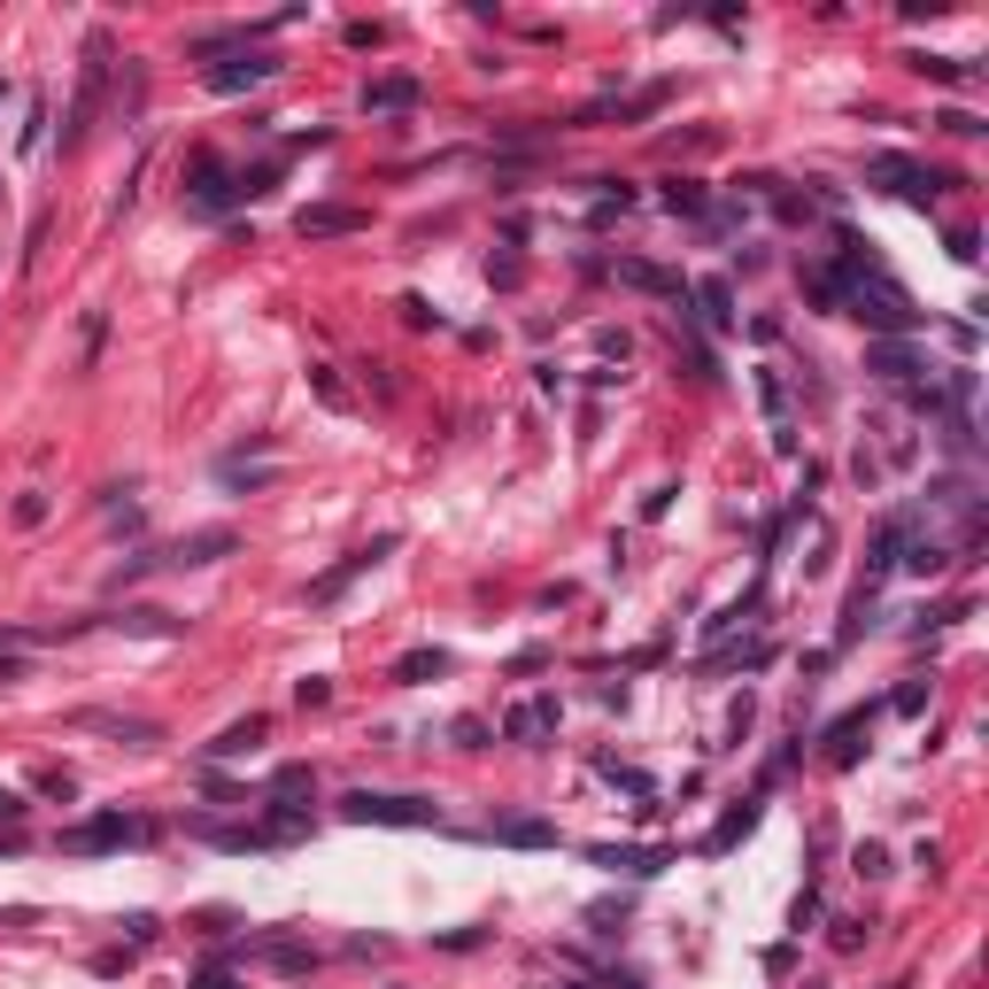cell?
<instances>
[{
	"instance_id": "29",
	"label": "cell",
	"mask_w": 989,
	"mask_h": 989,
	"mask_svg": "<svg viewBox=\"0 0 989 989\" xmlns=\"http://www.w3.org/2000/svg\"><path fill=\"white\" fill-rule=\"evenodd\" d=\"M665 209H673V217H703L711 202H703V186H696V178H673V186H665Z\"/></svg>"
},
{
	"instance_id": "4",
	"label": "cell",
	"mask_w": 989,
	"mask_h": 989,
	"mask_svg": "<svg viewBox=\"0 0 989 989\" xmlns=\"http://www.w3.org/2000/svg\"><path fill=\"white\" fill-rule=\"evenodd\" d=\"M101 94H109V32L85 39V77H77V101H70V117H62V147H77L85 132H94Z\"/></svg>"
},
{
	"instance_id": "7",
	"label": "cell",
	"mask_w": 989,
	"mask_h": 989,
	"mask_svg": "<svg viewBox=\"0 0 989 989\" xmlns=\"http://www.w3.org/2000/svg\"><path fill=\"white\" fill-rule=\"evenodd\" d=\"M387 550H395V533H379V542H364V550H355V557H340L333 572H317V580H310V603H333V595H340V588H348L355 572H372V565H379Z\"/></svg>"
},
{
	"instance_id": "6",
	"label": "cell",
	"mask_w": 989,
	"mask_h": 989,
	"mask_svg": "<svg viewBox=\"0 0 989 989\" xmlns=\"http://www.w3.org/2000/svg\"><path fill=\"white\" fill-rule=\"evenodd\" d=\"M557 735V696H526L503 711V743H526V750H542Z\"/></svg>"
},
{
	"instance_id": "11",
	"label": "cell",
	"mask_w": 989,
	"mask_h": 989,
	"mask_svg": "<svg viewBox=\"0 0 989 989\" xmlns=\"http://www.w3.org/2000/svg\"><path fill=\"white\" fill-rule=\"evenodd\" d=\"M418 101H425L418 77H379V85H364V109H372V117H402V109H418Z\"/></svg>"
},
{
	"instance_id": "40",
	"label": "cell",
	"mask_w": 989,
	"mask_h": 989,
	"mask_svg": "<svg viewBox=\"0 0 989 989\" xmlns=\"http://www.w3.org/2000/svg\"><path fill=\"white\" fill-rule=\"evenodd\" d=\"M0 101H9V77H0Z\"/></svg>"
},
{
	"instance_id": "28",
	"label": "cell",
	"mask_w": 989,
	"mask_h": 989,
	"mask_svg": "<svg viewBox=\"0 0 989 989\" xmlns=\"http://www.w3.org/2000/svg\"><path fill=\"white\" fill-rule=\"evenodd\" d=\"M433 673H448L441 650H410V658H395V680H402V688H418V680H433Z\"/></svg>"
},
{
	"instance_id": "27",
	"label": "cell",
	"mask_w": 989,
	"mask_h": 989,
	"mask_svg": "<svg viewBox=\"0 0 989 989\" xmlns=\"http://www.w3.org/2000/svg\"><path fill=\"white\" fill-rule=\"evenodd\" d=\"M896 565H913L920 580H936V572L951 565V550H943V542H928V533H920V542H905V557H896Z\"/></svg>"
},
{
	"instance_id": "1",
	"label": "cell",
	"mask_w": 989,
	"mask_h": 989,
	"mask_svg": "<svg viewBox=\"0 0 989 989\" xmlns=\"http://www.w3.org/2000/svg\"><path fill=\"white\" fill-rule=\"evenodd\" d=\"M843 310H851V317H866V325H873V333H889V340L920 325V310H913V294H905V287H896L889 272H873V279H851V294H843Z\"/></svg>"
},
{
	"instance_id": "41",
	"label": "cell",
	"mask_w": 989,
	"mask_h": 989,
	"mask_svg": "<svg viewBox=\"0 0 989 989\" xmlns=\"http://www.w3.org/2000/svg\"><path fill=\"white\" fill-rule=\"evenodd\" d=\"M804 989H828V981H804Z\"/></svg>"
},
{
	"instance_id": "17",
	"label": "cell",
	"mask_w": 989,
	"mask_h": 989,
	"mask_svg": "<svg viewBox=\"0 0 989 989\" xmlns=\"http://www.w3.org/2000/svg\"><path fill=\"white\" fill-rule=\"evenodd\" d=\"M77 727H85V735H117V743H132V750L155 743V719H117V711H85Z\"/></svg>"
},
{
	"instance_id": "14",
	"label": "cell",
	"mask_w": 989,
	"mask_h": 989,
	"mask_svg": "<svg viewBox=\"0 0 989 989\" xmlns=\"http://www.w3.org/2000/svg\"><path fill=\"white\" fill-rule=\"evenodd\" d=\"M688 302H696V317H703L711 333H727V325H735V287H727V279H696Z\"/></svg>"
},
{
	"instance_id": "8",
	"label": "cell",
	"mask_w": 989,
	"mask_h": 989,
	"mask_svg": "<svg viewBox=\"0 0 989 989\" xmlns=\"http://www.w3.org/2000/svg\"><path fill=\"white\" fill-rule=\"evenodd\" d=\"M588 858H595V866H611V873H635V881H650V873H665V866H673V851H650V843H595Z\"/></svg>"
},
{
	"instance_id": "9",
	"label": "cell",
	"mask_w": 989,
	"mask_h": 989,
	"mask_svg": "<svg viewBox=\"0 0 989 989\" xmlns=\"http://www.w3.org/2000/svg\"><path fill=\"white\" fill-rule=\"evenodd\" d=\"M263 77H279V55H263V47H248L240 62H217V70H209L217 94H248V85H263Z\"/></svg>"
},
{
	"instance_id": "35",
	"label": "cell",
	"mask_w": 989,
	"mask_h": 989,
	"mask_svg": "<svg viewBox=\"0 0 989 989\" xmlns=\"http://www.w3.org/2000/svg\"><path fill=\"white\" fill-rule=\"evenodd\" d=\"M124 936H132V943H155V936H162V920H155V913H132V920H124Z\"/></svg>"
},
{
	"instance_id": "32",
	"label": "cell",
	"mask_w": 989,
	"mask_h": 989,
	"mask_svg": "<svg viewBox=\"0 0 989 989\" xmlns=\"http://www.w3.org/2000/svg\"><path fill=\"white\" fill-rule=\"evenodd\" d=\"M936 124H943V132H958V140H981V132H989V124H981V117H974V109H943V117H936Z\"/></svg>"
},
{
	"instance_id": "24",
	"label": "cell",
	"mask_w": 989,
	"mask_h": 989,
	"mask_svg": "<svg viewBox=\"0 0 989 989\" xmlns=\"http://www.w3.org/2000/svg\"><path fill=\"white\" fill-rule=\"evenodd\" d=\"M858 743H866V711H851V719H835V727H828V758H835V765H851Z\"/></svg>"
},
{
	"instance_id": "3",
	"label": "cell",
	"mask_w": 989,
	"mask_h": 989,
	"mask_svg": "<svg viewBox=\"0 0 989 989\" xmlns=\"http://www.w3.org/2000/svg\"><path fill=\"white\" fill-rule=\"evenodd\" d=\"M866 186L905 194V202H936L943 186H958V178H951V170H928V162H913V155H866Z\"/></svg>"
},
{
	"instance_id": "23",
	"label": "cell",
	"mask_w": 989,
	"mask_h": 989,
	"mask_svg": "<svg viewBox=\"0 0 989 989\" xmlns=\"http://www.w3.org/2000/svg\"><path fill=\"white\" fill-rule=\"evenodd\" d=\"M913 70H920V77H936V85H974V77H981V70H974V62H958V55H913Z\"/></svg>"
},
{
	"instance_id": "20",
	"label": "cell",
	"mask_w": 989,
	"mask_h": 989,
	"mask_svg": "<svg viewBox=\"0 0 989 989\" xmlns=\"http://www.w3.org/2000/svg\"><path fill=\"white\" fill-rule=\"evenodd\" d=\"M109 626H124V635H155V642H170V635H186V618H170V611H147V603H140V611H117Z\"/></svg>"
},
{
	"instance_id": "39",
	"label": "cell",
	"mask_w": 989,
	"mask_h": 989,
	"mask_svg": "<svg viewBox=\"0 0 989 989\" xmlns=\"http://www.w3.org/2000/svg\"><path fill=\"white\" fill-rule=\"evenodd\" d=\"M0 820H9V828L24 820V796H16V788H0Z\"/></svg>"
},
{
	"instance_id": "2",
	"label": "cell",
	"mask_w": 989,
	"mask_h": 989,
	"mask_svg": "<svg viewBox=\"0 0 989 989\" xmlns=\"http://www.w3.org/2000/svg\"><path fill=\"white\" fill-rule=\"evenodd\" d=\"M340 812H348V820H364V828H441L433 796H387V788H348V796H340Z\"/></svg>"
},
{
	"instance_id": "5",
	"label": "cell",
	"mask_w": 989,
	"mask_h": 989,
	"mask_svg": "<svg viewBox=\"0 0 989 989\" xmlns=\"http://www.w3.org/2000/svg\"><path fill=\"white\" fill-rule=\"evenodd\" d=\"M124 843H155V828L147 820H124V812H101V820H85V828H70L62 835V851H124Z\"/></svg>"
},
{
	"instance_id": "42",
	"label": "cell",
	"mask_w": 989,
	"mask_h": 989,
	"mask_svg": "<svg viewBox=\"0 0 989 989\" xmlns=\"http://www.w3.org/2000/svg\"><path fill=\"white\" fill-rule=\"evenodd\" d=\"M565 989H588V981H565Z\"/></svg>"
},
{
	"instance_id": "26",
	"label": "cell",
	"mask_w": 989,
	"mask_h": 989,
	"mask_svg": "<svg viewBox=\"0 0 989 989\" xmlns=\"http://www.w3.org/2000/svg\"><path fill=\"white\" fill-rule=\"evenodd\" d=\"M495 843H518V851H542V843H557V828H550V820H503V828H495Z\"/></svg>"
},
{
	"instance_id": "36",
	"label": "cell",
	"mask_w": 989,
	"mask_h": 989,
	"mask_svg": "<svg viewBox=\"0 0 989 989\" xmlns=\"http://www.w3.org/2000/svg\"><path fill=\"white\" fill-rule=\"evenodd\" d=\"M457 750H487V727H480V719H457Z\"/></svg>"
},
{
	"instance_id": "18",
	"label": "cell",
	"mask_w": 989,
	"mask_h": 989,
	"mask_svg": "<svg viewBox=\"0 0 989 989\" xmlns=\"http://www.w3.org/2000/svg\"><path fill=\"white\" fill-rule=\"evenodd\" d=\"M194 835L217 843V851H272V843H279L272 828H217V820H194Z\"/></svg>"
},
{
	"instance_id": "30",
	"label": "cell",
	"mask_w": 989,
	"mask_h": 989,
	"mask_svg": "<svg viewBox=\"0 0 989 989\" xmlns=\"http://www.w3.org/2000/svg\"><path fill=\"white\" fill-rule=\"evenodd\" d=\"M750 820H758L750 804H743V812H727V820L711 828V843H703V851H727V843H743V835H750Z\"/></svg>"
},
{
	"instance_id": "37",
	"label": "cell",
	"mask_w": 989,
	"mask_h": 989,
	"mask_svg": "<svg viewBox=\"0 0 989 989\" xmlns=\"http://www.w3.org/2000/svg\"><path fill=\"white\" fill-rule=\"evenodd\" d=\"M595 348H603V355H618V364H626V348H635V340H626L618 325H603V333H595Z\"/></svg>"
},
{
	"instance_id": "12",
	"label": "cell",
	"mask_w": 989,
	"mask_h": 989,
	"mask_svg": "<svg viewBox=\"0 0 989 989\" xmlns=\"http://www.w3.org/2000/svg\"><path fill=\"white\" fill-rule=\"evenodd\" d=\"M618 287H635V294H665V302H680V279H673V272H658V263H642V255H618Z\"/></svg>"
},
{
	"instance_id": "33",
	"label": "cell",
	"mask_w": 989,
	"mask_h": 989,
	"mask_svg": "<svg viewBox=\"0 0 989 989\" xmlns=\"http://www.w3.org/2000/svg\"><path fill=\"white\" fill-rule=\"evenodd\" d=\"M487 279H495V287H518V279H526V263H518V255H495V263H487Z\"/></svg>"
},
{
	"instance_id": "22",
	"label": "cell",
	"mask_w": 989,
	"mask_h": 989,
	"mask_svg": "<svg viewBox=\"0 0 989 989\" xmlns=\"http://www.w3.org/2000/svg\"><path fill=\"white\" fill-rule=\"evenodd\" d=\"M263 958H272L279 974H310V966H317V951L294 943V936H263Z\"/></svg>"
},
{
	"instance_id": "15",
	"label": "cell",
	"mask_w": 989,
	"mask_h": 989,
	"mask_svg": "<svg viewBox=\"0 0 989 989\" xmlns=\"http://www.w3.org/2000/svg\"><path fill=\"white\" fill-rule=\"evenodd\" d=\"M194 202L217 217V209H232V178H225V162L217 155H194Z\"/></svg>"
},
{
	"instance_id": "10",
	"label": "cell",
	"mask_w": 989,
	"mask_h": 989,
	"mask_svg": "<svg viewBox=\"0 0 989 989\" xmlns=\"http://www.w3.org/2000/svg\"><path fill=\"white\" fill-rule=\"evenodd\" d=\"M364 225H372L364 209H340V202H317V209H302V217H294V232H302V240H340V232H364Z\"/></svg>"
},
{
	"instance_id": "16",
	"label": "cell",
	"mask_w": 989,
	"mask_h": 989,
	"mask_svg": "<svg viewBox=\"0 0 989 989\" xmlns=\"http://www.w3.org/2000/svg\"><path fill=\"white\" fill-rule=\"evenodd\" d=\"M905 542H913V533H905V518H889V526L873 533V550H866V588H873L881 572H896V557H905Z\"/></svg>"
},
{
	"instance_id": "31",
	"label": "cell",
	"mask_w": 989,
	"mask_h": 989,
	"mask_svg": "<svg viewBox=\"0 0 989 989\" xmlns=\"http://www.w3.org/2000/svg\"><path fill=\"white\" fill-rule=\"evenodd\" d=\"M758 402H765V418H773V433H781V410H788V387H781L773 372H758Z\"/></svg>"
},
{
	"instance_id": "34",
	"label": "cell",
	"mask_w": 989,
	"mask_h": 989,
	"mask_svg": "<svg viewBox=\"0 0 989 989\" xmlns=\"http://www.w3.org/2000/svg\"><path fill=\"white\" fill-rule=\"evenodd\" d=\"M402 317L425 333V325H441V310H425V294H402Z\"/></svg>"
},
{
	"instance_id": "21",
	"label": "cell",
	"mask_w": 989,
	"mask_h": 989,
	"mask_svg": "<svg viewBox=\"0 0 989 989\" xmlns=\"http://www.w3.org/2000/svg\"><path fill=\"white\" fill-rule=\"evenodd\" d=\"M263 735H272V719H240V727H225V735L209 743V758H248Z\"/></svg>"
},
{
	"instance_id": "25",
	"label": "cell",
	"mask_w": 989,
	"mask_h": 989,
	"mask_svg": "<svg viewBox=\"0 0 989 989\" xmlns=\"http://www.w3.org/2000/svg\"><path fill=\"white\" fill-rule=\"evenodd\" d=\"M804 294H812L820 310H843V294H851V287H843V272H828V263H812V272H804Z\"/></svg>"
},
{
	"instance_id": "38",
	"label": "cell",
	"mask_w": 989,
	"mask_h": 989,
	"mask_svg": "<svg viewBox=\"0 0 989 989\" xmlns=\"http://www.w3.org/2000/svg\"><path fill=\"white\" fill-rule=\"evenodd\" d=\"M194 989H248V981H240V974H225V966H209V974H202Z\"/></svg>"
},
{
	"instance_id": "13",
	"label": "cell",
	"mask_w": 989,
	"mask_h": 989,
	"mask_svg": "<svg viewBox=\"0 0 989 989\" xmlns=\"http://www.w3.org/2000/svg\"><path fill=\"white\" fill-rule=\"evenodd\" d=\"M217 557H232V526H202L170 550V565H217Z\"/></svg>"
},
{
	"instance_id": "19",
	"label": "cell",
	"mask_w": 989,
	"mask_h": 989,
	"mask_svg": "<svg viewBox=\"0 0 989 989\" xmlns=\"http://www.w3.org/2000/svg\"><path fill=\"white\" fill-rule=\"evenodd\" d=\"M866 372H881V379H913L920 355H913L905 340H873V348H866Z\"/></svg>"
}]
</instances>
